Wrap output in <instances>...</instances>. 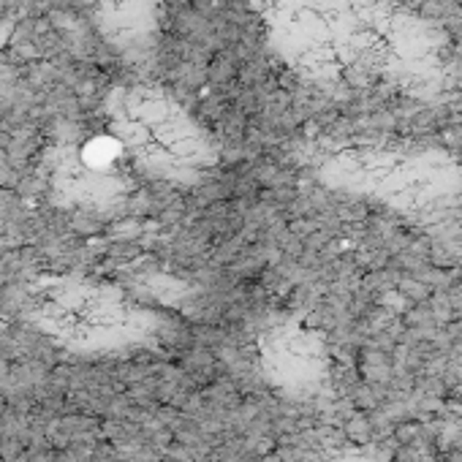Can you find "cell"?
<instances>
[{
	"label": "cell",
	"mask_w": 462,
	"mask_h": 462,
	"mask_svg": "<svg viewBox=\"0 0 462 462\" xmlns=\"http://www.w3.org/2000/svg\"><path fill=\"white\" fill-rule=\"evenodd\" d=\"M275 52L335 90L427 82L443 50L400 0H254Z\"/></svg>",
	"instance_id": "1"
},
{
	"label": "cell",
	"mask_w": 462,
	"mask_h": 462,
	"mask_svg": "<svg viewBox=\"0 0 462 462\" xmlns=\"http://www.w3.org/2000/svg\"><path fill=\"white\" fill-rule=\"evenodd\" d=\"M115 131L144 169L169 180H193L215 161L204 128L174 98L155 90L120 93Z\"/></svg>",
	"instance_id": "2"
}]
</instances>
